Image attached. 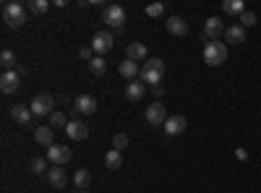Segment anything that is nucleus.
Instances as JSON below:
<instances>
[{"label": "nucleus", "mask_w": 261, "mask_h": 193, "mask_svg": "<svg viewBox=\"0 0 261 193\" xmlns=\"http://www.w3.org/2000/svg\"><path fill=\"white\" fill-rule=\"evenodd\" d=\"M29 107H32V113L39 118V115H53L55 113V99H53V94H37L32 102H29Z\"/></svg>", "instance_id": "20e7f679"}, {"label": "nucleus", "mask_w": 261, "mask_h": 193, "mask_svg": "<svg viewBox=\"0 0 261 193\" xmlns=\"http://www.w3.org/2000/svg\"><path fill=\"white\" fill-rule=\"evenodd\" d=\"M68 123H71V120H65V115H63L60 110H55V113L50 115V128H53V131H55V128H63V131H65V128H68Z\"/></svg>", "instance_id": "bb28decb"}, {"label": "nucleus", "mask_w": 261, "mask_h": 193, "mask_svg": "<svg viewBox=\"0 0 261 193\" xmlns=\"http://www.w3.org/2000/svg\"><path fill=\"white\" fill-rule=\"evenodd\" d=\"M113 146L118 149V152H123V149L128 146V136H125V133H115V136H113Z\"/></svg>", "instance_id": "c756f323"}, {"label": "nucleus", "mask_w": 261, "mask_h": 193, "mask_svg": "<svg viewBox=\"0 0 261 193\" xmlns=\"http://www.w3.org/2000/svg\"><path fill=\"white\" fill-rule=\"evenodd\" d=\"M113 45H115V39H113V34H110V32H97V34L92 37V50H94L97 55L110 52V50H113Z\"/></svg>", "instance_id": "6e6552de"}, {"label": "nucleus", "mask_w": 261, "mask_h": 193, "mask_svg": "<svg viewBox=\"0 0 261 193\" xmlns=\"http://www.w3.org/2000/svg\"><path fill=\"white\" fill-rule=\"evenodd\" d=\"M79 193H89V190H79Z\"/></svg>", "instance_id": "c9c22d12"}, {"label": "nucleus", "mask_w": 261, "mask_h": 193, "mask_svg": "<svg viewBox=\"0 0 261 193\" xmlns=\"http://www.w3.org/2000/svg\"><path fill=\"white\" fill-rule=\"evenodd\" d=\"M118 71H120V76L123 78H128V81H136L139 78V73H141V68H139V63H134V60H123V63H118Z\"/></svg>", "instance_id": "a211bd4d"}, {"label": "nucleus", "mask_w": 261, "mask_h": 193, "mask_svg": "<svg viewBox=\"0 0 261 193\" xmlns=\"http://www.w3.org/2000/svg\"><path fill=\"white\" fill-rule=\"evenodd\" d=\"M3 21L8 26L18 29V26H24L27 24V6L24 3H18V0H11V3L3 6Z\"/></svg>", "instance_id": "f03ea898"}, {"label": "nucleus", "mask_w": 261, "mask_h": 193, "mask_svg": "<svg viewBox=\"0 0 261 193\" xmlns=\"http://www.w3.org/2000/svg\"><path fill=\"white\" fill-rule=\"evenodd\" d=\"M222 11L230 13V16H243L246 13V3H243V0H225Z\"/></svg>", "instance_id": "4be33fe9"}, {"label": "nucleus", "mask_w": 261, "mask_h": 193, "mask_svg": "<svg viewBox=\"0 0 261 193\" xmlns=\"http://www.w3.org/2000/svg\"><path fill=\"white\" fill-rule=\"evenodd\" d=\"M235 154H238V159H248V152H246V149H238Z\"/></svg>", "instance_id": "f704fd0d"}, {"label": "nucleus", "mask_w": 261, "mask_h": 193, "mask_svg": "<svg viewBox=\"0 0 261 193\" xmlns=\"http://www.w3.org/2000/svg\"><path fill=\"white\" fill-rule=\"evenodd\" d=\"M102 21L107 26H113V29H123V24H125V11L120 8V6H107L105 8V13H102Z\"/></svg>", "instance_id": "39448f33"}, {"label": "nucleus", "mask_w": 261, "mask_h": 193, "mask_svg": "<svg viewBox=\"0 0 261 193\" xmlns=\"http://www.w3.org/2000/svg\"><path fill=\"white\" fill-rule=\"evenodd\" d=\"M47 180H50V185L53 188H65V183H68V175H65V170L63 167H50L47 170Z\"/></svg>", "instance_id": "aec40b11"}, {"label": "nucleus", "mask_w": 261, "mask_h": 193, "mask_svg": "<svg viewBox=\"0 0 261 193\" xmlns=\"http://www.w3.org/2000/svg\"><path fill=\"white\" fill-rule=\"evenodd\" d=\"M165 13V6L162 3H151L149 8H146V16H151V18H157V16H162Z\"/></svg>", "instance_id": "7c9ffc66"}, {"label": "nucleus", "mask_w": 261, "mask_h": 193, "mask_svg": "<svg viewBox=\"0 0 261 193\" xmlns=\"http://www.w3.org/2000/svg\"><path fill=\"white\" fill-rule=\"evenodd\" d=\"M105 164L110 167V170H120V167H123V157H120V152H118V149H110V152H107V157H105Z\"/></svg>", "instance_id": "393cba45"}, {"label": "nucleus", "mask_w": 261, "mask_h": 193, "mask_svg": "<svg viewBox=\"0 0 261 193\" xmlns=\"http://www.w3.org/2000/svg\"><path fill=\"white\" fill-rule=\"evenodd\" d=\"M71 149L68 146H63V144H53L50 149H47V159L55 164V167H63V164H68L71 162Z\"/></svg>", "instance_id": "423d86ee"}, {"label": "nucleus", "mask_w": 261, "mask_h": 193, "mask_svg": "<svg viewBox=\"0 0 261 193\" xmlns=\"http://www.w3.org/2000/svg\"><path fill=\"white\" fill-rule=\"evenodd\" d=\"M225 42H230V45H243L246 42V29L241 24H232L225 29Z\"/></svg>", "instance_id": "6ab92c4d"}, {"label": "nucleus", "mask_w": 261, "mask_h": 193, "mask_svg": "<svg viewBox=\"0 0 261 193\" xmlns=\"http://www.w3.org/2000/svg\"><path fill=\"white\" fill-rule=\"evenodd\" d=\"M18 87H21V81H18L16 71H6L3 76H0V92L3 94H16Z\"/></svg>", "instance_id": "f8f14e48"}, {"label": "nucleus", "mask_w": 261, "mask_h": 193, "mask_svg": "<svg viewBox=\"0 0 261 193\" xmlns=\"http://www.w3.org/2000/svg\"><path fill=\"white\" fill-rule=\"evenodd\" d=\"M144 94H146V87L141 84V78L128 81V84H125V99H128V102H141V99H144Z\"/></svg>", "instance_id": "2eb2a0df"}, {"label": "nucleus", "mask_w": 261, "mask_h": 193, "mask_svg": "<svg viewBox=\"0 0 261 193\" xmlns=\"http://www.w3.org/2000/svg\"><path fill=\"white\" fill-rule=\"evenodd\" d=\"M47 162H50V159H42V157H37V159H32V170H34L37 175H42V173L47 170Z\"/></svg>", "instance_id": "c85d7f7f"}, {"label": "nucleus", "mask_w": 261, "mask_h": 193, "mask_svg": "<svg viewBox=\"0 0 261 193\" xmlns=\"http://www.w3.org/2000/svg\"><path fill=\"white\" fill-rule=\"evenodd\" d=\"M227 60V45L225 42H206L204 45V63L212 68L222 66V63Z\"/></svg>", "instance_id": "7ed1b4c3"}, {"label": "nucleus", "mask_w": 261, "mask_h": 193, "mask_svg": "<svg viewBox=\"0 0 261 193\" xmlns=\"http://www.w3.org/2000/svg\"><path fill=\"white\" fill-rule=\"evenodd\" d=\"M151 94H154L157 99H162V94H165V87L160 84V87H151Z\"/></svg>", "instance_id": "72a5a7b5"}, {"label": "nucleus", "mask_w": 261, "mask_h": 193, "mask_svg": "<svg viewBox=\"0 0 261 193\" xmlns=\"http://www.w3.org/2000/svg\"><path fill=\"white\" fill-rule=\"evenodd\" d=\"M89 71H92L94 76H102V73L107 71V63H105V58H102V55H97V58L89 63Z\"/></svg>", "instance_id": "cd10ccee"}, {"label": "nucleus", "mask_w": 261, "mask_h": 193, "mask_svg": "<svg viewBox=\"0 0 261 193\" xmlns=\"http://www.w3.org/2000/svg\"><path fill=\"white\" fill-rule=\"evenodd\" d=\"M162 128H165L167 136H180V133L186 131V118H183V115H170Z\"/></svg>", "instance_id": "ddd939ff"}, {"label": "nucleus", "mask_w": 261, "mask_h": 193, "mask_svg": "<svg viewBox=\"0 0 261 193\" xmlns=\"http://www.w3.org/2000/svg\"><path fill=\"white\" fill-rule=\"evenodd\" d=\"M167 118H170V115H167V110H165L162 99H157L154 104L146 107V123H149V125H165Z\"/></svg>", "instance_id": "0eeeda50"}, {"label": "nucleus", "mask_w": 261, "mask_h": 193, "mask_svg": "<svg viewBox=\"0 0 261 193\" xmlns=\"http://www.w3.org/2000/svg\"><path fill=\"white\" fill-rule=\"evenodd\" d=\"M222 34H225V24H222L217 16H212V18L204 21V37H206L209 42H217Z\"/></svg>", "instance_id": "9b49d317"}, {"label": "nucleus", "mask_w": 261, "mask_h": 193, "mask_svg": "<svg viewBox=\"0 0 261 193\" xmlns=\"http://www.w3.org/2000/svg\"><path fill=\"white\" fill-rule=\"evenodd\" d=\"M253 24H256V13L246 11V13L241 16V26H243V29H248V26H253Z\"/></svg>", "instance_id": "2f4dec72"}, {"label": "nucleus", "mask_w": 261, "mask_h": 193, "mask_svg": "<svg viewBox=\"0 0 261 193\" xmlns=\"http://www.w3.org/2000/svg\"><path fill=\"white\" fill-rule=\"evenodd\" d=\"M34 141L39 144V146H53L55 144V131L50 125H37V131H34Z\"/></svg>", "instance_id": "f3484780"}, {"label": "nucleus", "mask_w": 261, "mask_h": 193, "mask_svg": "<svg viewBox=\"0 0 261 193\" xmlns=\"http://www.w3.org/2000/svg\"><path fill=\"white\" fill-rule=\"evenodd\" d=\"M162 73H165V63L160 58H149L141 66V84H151V87H160L162 84Z\"/></svg>", "instance_id": "f257e3e1"}, {"label": "nucleus", "mask_w": 261, "mask_h": 193, "mask_svg": "<svg viewBox=\"0 0 261 193\" xmlns=\"http://www.w3.org/2000/svg\"><path fill=\"white\" fill-rule=\"evenodd\" d=\"M73 183H76V188L86 190V188H89V183H92V173H89L86 167H79L76 175H73Z\"/></svg>", "instance_id": "5701e85b"}, {"label": "nucleus", "mask_w": 261, "mask_h": 193, "mask_svg": "<svg viewBox=\"0 0 261 193\" xmlns=\"http://www.w3.org/2000/svg\"><path fill=\"white\" fill-rule=\"evenodd\" d=\"M167 32L175 34V37H183V34L188 32V24H186L180 16H170V18H167Z\"/></svg>", "instance_id": "412c9836"}, {"label": "nucleus", "mask_w": 261, "mask_h": 193, "mask_svg": "<svg viewBox=\"0 0 261 193\" xmlns=\"http://www.w3.org/2000/svg\"><path fill=\"white\" fill-rule=\"evenodd\" d=\"M47 8H50V3H47V0H29V3H27V11H32L34 16L47 13Z\"/></svg>", "instance_id": "a878e982"}, {"label": "nucleus", "mask_w": 261, "mask_h": 193, "mask_svg": "<svg viewBox=\"0 0 261 193\" xmlns=\"http://www.w3.org/2000/svg\"><path fill=\"white\" fill-rule=\"evenodd\" d=\"M79 58H81V60H89V63H92V60H94L97 55H94V50H92V47H81V50H79Z\"/></svg>", "instance_id": "473e14b6"}, {"label": "nucleus", "mask_w": 261, "mask_h": 193, "mask_svg": "<svg viewBox=\"0 0 261 193\" xmlns=\"http://www.w3.org/2000/svg\"><path fill=\"white\" fill-rule=\"evenodd\" d=\"M0 66H3L6 71H16V68H18L16 52H13V50H3V52H0Z\"/></svg>", "instance_id": "b1692460"}, {"label": "nucleus", "mask_w": 261, "mask_h": 193, "mask_svg": "<svg viewBox=\"0 0 261 193\" xmlns=\"http://www.w3.org/2000/svg\"><path fill=\"white\" fill-rule=\"evenodd\" d=\"M11 118L16 120V125H32L34 113H32V107H29V104H24V102H16V104L11 107Z\"/></svg>", "instance_id": "1a4fd4ad"}, {"label": "nucleus", "mask_w": 261, "mask_h": 193, "mask_svg": "<svg viewBox=\"0 0 261 193\" xmlns=\"http://www.w3.org/2000/svg\"><path fill=\"white\" fill-rule=\"evenodd\" d=\"M65 133H68L71 141H84L86 136H89V125H86V123H79V120H71L68 128H65Z\"/></svg>", "instance_id": "dca6fc26"}, {"label": "nucleus", "mask_w": 261, "mask_h": 193, "mask_svg": "<svg viewBox=\"0 0 261 193\" xmlns=\"http://www.w3.org/2000/svg\"><path fill=\"white\" fill-rule=\"evenodd\" d=\"M125 58L134 60V63H146L149 60V50H146V45H141V42H130L128 50H125Z\"/></svg>", "instance_id": "4468645a"}, {"label": "nucleus", "mask_w": 261, "mask_h": 193, "mask_svg": "<svg viewBox=\"0 0 261 193\" xmlns=\"http://www.w3.org/2000/svg\"><path fill=\"white\" fill-rule=\"evenodd\" d=\"M97 107H99V102H97V97H92V94H81V97H76V102H73V110L81 113V115H94Z\"/></svg>", "instance_id": "9d476101"}]
</instances>
